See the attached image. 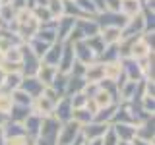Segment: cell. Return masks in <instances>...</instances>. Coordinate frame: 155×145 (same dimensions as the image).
<instances>
[{"mask_svg":"<svg viewBox=\"0 0 155 145\" xmlns=\"http://www.w3.org/2000/svg\"><path fill=\"white\" fill-rule=\"evenodd\" d=\"M84 79H85V83H99L101 79H105L103 64H99V62L85 64V68H84Z\"/></svg>","mask_w":155,"mask_h":145,"instance_id":"277c9868","label":"cell"},{"mask_svg":"<svg viewBox=\"0 0 155 145\" xmlns=\"http://www.w3.org/2000/svg\"><path fill=\"white\" fill-rule=\"evenodd\" d=\"M21 85V76H19V72L16 74H4V81H2V87L4 89H18V87Z\"/></svg>","mask_w":155,"mask_h":145,"instance_id":"52a82bcc","label":"cell"},{"mask_svg":"<svg viewBox=\"0 0 155 145\" xmlns=\"http://www.w3.org/2000/svg\"><path fill=\"white\" fill-rule=\"evenodd\" d=\"M120 12L126 18H132L142 12V4H140V0H120Z\"/></svg>","mask_w":155,"mask_h":145,"instance_id":"8992f818","label":"cell"},{"mask_svg":"<svg viewBox=\"0 0 155 145\" xmlns=\"http://www.w3.org/2000/svg\"><path fill=\"white\" fill-rule=\"evenodd\" d=\"M56 66H48L45 64V62H41L37 68V72H35V77L39 81H41L43 85H51L52 83V79H54V76H56Z\"/></svg>","mask_w":155,"mask_h":145,"instance_id":"5b68a950","label":"cell"},{"mask_svg":"<svg viewBox=\"0 0 155 145\" xmlns=\"http://www.w3.org/2000/svg\"><path fill=\"white\" fill-rule=\"evenodd\" d=\"M14 106V101H12V93H0V114H10Z\"/></svg>","mask_w":155,"mask_h":145,"instance_id":"ba28073f","label":"cell"},{"mask_svg":"<svg viewBox=\"0 0 155 145\" xmlns=\"http://www.w3.org/2000/svg\"><path fill=\"white\" fill-rule=\"evenodd\" d=\"M103 74L105 79L109 81H118L120 76H124V66H122V58H114V60H107L103 64Z\"/></svg>","mask_w":155,"mask_h":145,"instance_id":"7a4b0ae2","label":"cell"},{"mask_svg":"<svg viewBox=\"0 0 155 145\" xmlns=\"http://www.w3.org/2000/svg\"><path fill=\"white\" fill-rule=\"evenodd\" d=\"M47 8L52 14V18L64 14V0H47Z\"/></svg>","mask_w":155,"mask_h":145,"instance_id":"9c48e42d","label":"cell"},{"mask_svg":"<svg viewBox=\"0 0 155 145\" xmlns=\"http://www.w3.org/2000/svg\"><path fill=\"white\" fill-rule=\"evenodd\" d=\"M151 52H153V48H151V45H149V39L138 35L132 41V45H130V56L128 58H134V60H143V58H147Z\"/></svg>","mask_w":155,"mask_h":145,"instance_id":"6da1fadb","label":"cell"},{"mask_svg":"<svg viewBox=\"0 0 155 145\" xmlns=\"http://www.w3.org/2000/svg\"><path fill=\"white\" fill-rule=\"evenodd\" d=\"M74 45V56H76V60L78 62H81V64H91V62L95 60V52L91 50L89 47H87V43L81 39V41H76V43H72Z\"/></svg>","mask_w":155,"mask_h":145,"instance_id":"3957f363","label":"cell"}]
</instances>
